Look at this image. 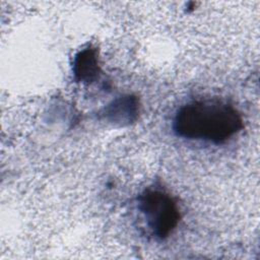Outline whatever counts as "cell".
<instances>
[{"mask_svg":"<svg viewBox=\"0 0 260 260\" xmlns=\"http://www.w3.org/2000/svg\"><path fill=\"white\" fill-rule=\"evenodd\" d=\"M244 127L241 114L233 106L220 101H197L177 112L173 128L187 139L223 143Z\"/></svg>","mask_w":260,"mask_h":260,"instance_id":"cell-1","label":"cell"},{"mask_svg":"<svg viewBox=\"0 0 260 260\" xmlns=\"http://www.w3.org/2000/svg\"><path fill=\"white\" fill-rule=\"evenodd\" d=\"M138 208L147 225L158 239L168 238L180 220V210L173 197L160 190H145L138 197Z\"/></svg>","mask_w":260,"mask_h":260,"instance_id":"cell-2","label":"cell"},{"mask_svg":"<svg viewBox=\"0 0 260 260\" xmlns=\"http://www.w3.org/2000/svg\"><path fill=\"white\" fill-rule=\"evenodd\" d=\"M101 72L98 51L95 48L87 47L79 51L73 63L75 80L82 83H91L99 78Z\"/></svg>","mask_w":260,"mask_h":260,"instance_id":"cell-3","label":"cell"},{"mask_svg":"<svg viewBox=\"0 0 260 260\" xmlns=\"http://www.w3.org/2000/svg\"><path fill=\"white\" fill-rule=\"evenodd\" d=\"M139 113L138 100L133 95H125L115 100L105 109V117L111 122L127 124L134 121Z\"/></svg>","mask_w":260,"mask_h":260,"instance_id":"cell-4","label":"cell"}]
</instances>
